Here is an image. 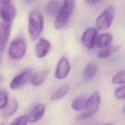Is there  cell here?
<instances>
[{
  "label": "cell",
  "instance_id": "obj_1",
  "mask_svg": "<svg viewBox=\"0 0 125 125\" xmlns=\"http://www.w3.org/2000/svg\"><path fill=\"white\" fill-rule=\"evenodd\" d=\"M43 27V18L37 10L32 11L28 18V32L32 41L37 39L41 35Z\"/></svg>",
  "mask_w": 125,
  "mask_h": 125
},
{
  "label": "cell",
  "instance_id": "obj_2",
  "mask_svg": "<svg viewBox=\"0 0 125 125\" xmlns=\"http://www.w3.org/2000/svg\"><path fill=\"white\" fill-rule=\"evenodd\" d=\"M75 7V0H64L57 15L55 21L56 29L63 28L68 21Z\"/></svg>",
  "mask_w": 125,
  "mask_h": 125
},
{
  "label": "cell",
  "instance_id": "obj_3",
  "mask_svg": "<svg viewBox=\"0 0 125 125\" xmlns=\"http://www.w3.org/2000/svg\"><path fill=\"white\" fill-rule=\"evenodd\" d=\"M101 104V95L99 91H95L87 99L85 108L76 118L77 120H83L89 118L98 111Z\"/></svg>",
  "mask_w": 125,
  "mask_h": 125
},
{
  "label": "cell",
  "instance_id": "obj_4",
  "mask_svg": "<svg viewBox=\"0 0 125 125\" xmlns=\"http://www.w3.org/2000/svg\"><path fill=\"white\" fill-rule=\"evenodd\" d=\"M114 10L112 6L105 8L98 17L95 22L96 27L101 30L107 29L111 25L114 17Z\"/></svg>",
  "mask_w": 125,
  "mask_h": 125
},
{
  "label": "cell",
  "instance_id": "obj_5",
  "mask_svg": "<svg viewBox=\"0 0 125 125\" xmlns=\"http://www.w3.org/2000/svg\"><path fill=\"white\" fill-rule=\"evenodd\" d=\"M25 51V41L21 38H17L11 42L8 49V54L11 59L18 60L24 55Z\"/></svg>",
  "mask_w": 125,
  "mask_h": 125
},
{
  "label": "cell",
  "instance_id": "obj_6",
  "mask_svg": "<svg viewBox=\"0 0 125 125\" xmlns=\"http://www.w3.org/2000/svg\"><path fill=\"white\" fill-rule=\"evenodd\" d=\"M97 29L94 27L88 28L83 33L81 42L83 45L88 49L93 48L98 38Z\"/></svg>",
  "mask_w": 125,
  "mask_h": 125
},
{
  "label": "cell",
  "instance_id": "obj_7",
  "mask_svg": "<svg viewBox=\"0 0 125 125\" xmlns=\"http://www.w3.org/2000/svg\"><path fill=\"white\" fill-rule=\"evenodd\" d=\"M17 15L14 5L8 3L0 6V17L4 21L12 22Z\"/></svg>",
  "mask_w": 125,
  "mask_h": 125
},
{
  "label": "cell",
  "instance_id": "obj_8",
  "mask_svg": "<svg viewBox=\"0 0 125 125\" xmlns=\"http://www.w3.org/2000/svg\"><path fill=\"white\" fill-rule=\"evenodd\" d=\"M12 26V22L0 23V50L3 51L8 42Z\"/></svg>",
  "mask_w": 125,
  "mask_h": 125
},
{
  "label": "cell",
  "instance_id": "obj_9",
  "mask_svg": "<svg viewBox=\"0 0 125 125\" xmlns=\"http://www.w3.org/2000/svg\"><path fill=\"white\" fill-rule=\"evenodd\" d=\"M71 65L68 60L65 57H62L59 62L55 71V76L58 79H63L68 74Z\"/></svg>",
  "mask_w": 125,
  "mask_h": 125
},
{
  "label": "cell",
  "instance_id": "obj_10",
  "mask_svg": "<svg viewBox=\"0 0 125 125\" xmlns=\"http://www.w3.org/2000/svg\"><path fill=\"white\" fill-rule=\"evenodd\" d=\"M31 77V71L26 70L16 76L10 82L9 86L12 89H17L27 83Z\"/></svg>",
  "mask_w": 125,
  "mask_h": 125
},
{
  "label": "cell",
  "instance_id": "obj_11",
  "mask_svg": "<svg viewBox=\"0 0 125 125\" xmlns=\"http://www.w3.org/2000/svg\"><path fill=\"white\" fill-rule=\"evenodd\" d=\"M45 105L43 104L36 105L29 112L28 116V122L31 123H35L40 120L44 114Z\"/></svg>",
  "mask_w": 125,
  "mask_h": 125
},
{
  "label": "cell",
  "instance_id": "obj_12",
  "mask_svg": "<svg viewBox=\"0 0 125 125\" xmlns=\"http://www.w3.org/2000/svg\"><path fill=\"white\" fill-rule=\"evenodd\" d=\"M50 48V43L47 40L41 38L35 46V52L37 57L43 58L49 52Z\"/></svg>",
  "mask_w": 125,
  "mask_h": 125
},
{
  "label": "cell",
  "instance_id": "obj_13",
  "mask_svg": "<svg viewBox=\"0 0 125 125\" xmlns=\"http://www.w3.org/2000/svg\"><path fill=\"white\" fill-rule=\"evenodd\" d=\"M62 4L60 0H51L46 5L45 11L50 16L57 15Z\"/></svg>",
  "mask_w": 125,
  "mask_h": 125
},
{
  "label": "cell",
  "instance_id": "obj_14",
  "mask_svg": "<svg viewBox=\"0 0 125 125\" xmlns=\"http://www.w3.org/2000/svg\"><path fill=\"white\" fill-rule=\"evenodd\" d=\"M98 70L97 64L94 62L88 63L85 67L83 72L82 77L84 81L91 80L96 76Z\"/></svg>",
  "mask_w": 125,
  "mask_h": 125
},
{
  "label": "cell",
  "instance_id": "obj_15",
  "mask_svg": "<svg viewBox=\"0 0 125 125\" xmlns=\"http://www.w3.org/2000/svg\"><path fill=\"white\" fill-rule=\"evenodd\" d=\"M113 36L109 33L101 34L97 39L96 44L99 48H104L110 45L112 41Z\"/></svg>",
  "mask_w": 125,
  "mask_h": 125
},
{
  "label": "cell",
  "instance_id": "obj_16",
  "mask_svg": "<svg viewBox=\"0 0 125 125\" xmlns=\"http://www.w3.org/2000/svg\"><path fill=\"white\" fill-rule=\"evenodd\" d=\"M48 72L45 70H40L35 73L30 79V83L32 85L37 86L42 83L46 79Z\"/></svg>",
  "mask_w": 125,
  "mask_h": 125
},
{
  "label": "cell",
  "instance_id": "obj_17",
  "mask_svg": "<svg viewBox=\"0 0 125 125\" xmlns=\"http://www.w3.org/2000/svg\"><path fill=\"white\" fill-rule=\"evenodd\" d=\"M121 48L119 45H109L106 47L103 48L97 54V56L99 58H105L112 55L114 53L118 51Z\"/></svg>",
  "mask_w": 125,
  "mask_h": 125
},
{
  "label": "cell",
  "instance_id": "obj_18",
  "mask_svg": "<svg viewBox=\"0 0 125 125\" xmlns=\"http://www.w3.org/2000/svg\"><path fill=\"white\" fill-rule=\"evenodd\" d=\"M18 106L19 104L17 101L16 99H13L2 112L1 116L2 117H7L12 115L17 110Z\"/></svg>",
  "mask_w": 125,
  "mask_h": 125
},
{
  "label": "cell",
  "instance_id": "obj_19",
  "mask_svg": "<svg viewBox=\"0 0 125 125\" xmlns=\"http://www.w3.org/2000/svg\"><path fill=\"white\" fill-rule=\"evenodd\" d=\"M87 99L84 96H79L74 99L71 104V107L75 110H84L85 108Z\"/></svg>",
  "mask_w": 125,
  "mask_h": 125
},
{
  "label": "cell",
  "instance_id": "obj_20",
  "mask_svg": "<svg viewBox=\"0 0 125 125\" xmlns=\"http://www.w3.org/2000/svg\"><path fill=\"white\" fill-rule=\"evenodd\" d=\"M69 86L67 84H64L57 90L51 96V99L53 101L60 99L65 96L68 92Z\"/></svg>",
  "mask_w": 125,
  "mask_h": 125
},
{
  "label": "cell",
  "instance_id": "obj_21",
  "mask_svg": "<svg viewBox=\"0 0 125 125\" xmlns=\"http://www.w3.org/2000/svg\"><path fill=\"white\" fill-rule=\"evenodd\" d=\"M112 83L114 84L125 83V70H122L116 74L112 78Z\"/></svg>",
  "mask_w": 125,
  "mask_h": 125
},
{
  "label": "cell",
  "instance_id": "obj_22",
  "mask_svg": "<svg viewBox=\"0 0 125 125\" xmlns=\"http://www.w3.org/2000/svg\"><path fill=\"white\" fill-rule=\"evenodd\" d=\"M8 101V95L4 90H0V109L6 107Z\"/></svg>",
  "mask_w": 125,
  "mask_h": 125
},
{
  "label": "cell",
  "instance_id": "obj_23",
  "mask_svg": "<svg viewBox=\"0 0 125 125\" xmlns=\"http://www.w3.org/2000/svg\"><path fill=\"white\" fill-rule=\"evenodd\" d=\"M28 121V116L26 115H23L19 116V117L15 119L12 122V123H11V125H25L27 124Z\"/></svg>",
  "mask_w": 125,
  "mask_h": 125
},
{
  "label": "cell",
  "instance_id": "obj_24",
  "mask_svg": "<svg viewBox=\"0 0 125 125\" xmlns=\"http://www.w3.org/2000/svg\"><path fill=\"white\" fill-rule=\"evenodd\" d=\"M115 97L119 99H125V86L120 87L116 89L115 91Z\"/></svg>",
  "mask_w": 125,
  "mask_h": 125
},
{
  "label": "cell",
  "instance_id": "obj_25",
  "mask_svg": "<svg viewBox=\"0 0 125 125\" xmlns=\"http://www.w3.org/2000/svg\"><path fill=\"white\" fill-rule=\"evenodd\" d=\"M87 3L89 4H96L98 3L101 0H85Z\"/></svg>",
  "mask_w": 125,
  "mask_h": 125
},
{
  "label": "cell",
  "instance_id": "obj_26",
  "mask_svg": "<svg viewBox=\"0 0 125 125\" xmlns=\"http://www.w3.org/2000/svg\"><path fill=\"white\" fill-rule=\"evenodd\" d=\"M11 1V0H0V3L1 4H6V3H9V2Z\"/></svg>",
  "mask_w": 125,
  "mask_h": 125
},
{
  "label": "cell",
  "instance_id": "obj_27",
  "mask_svg": "<svg viewBox=\"0 0 125 125\" xmlns=\"http://www.w3.org/2000/svg\"><path fill=\"white\" fill-rule=\"evenodd\" d=\"M23 0L24 2H25L26 3H30L34 1V0Z\"/></svg>",
  "mask_w": 125,
  "mask_h": 125
},
{
  "label": "cell",
  "instance_id": "obj_28",
  "mask_svg": "<svg viewBox=\"0 0 125 125\" xmlns=\"http://www.w3.org/2000/svg\"><path fill=\"white\" fill-rule=\"evenodd\" d=\"M1 79H2V78H1V77L0 76V83L1 81Z\"/></svg>",
  "mask_w": 125,
  "mask_h": 125
},
{
  "label": "cell",
  "instance_id": "obj_29",
  "mask_svg": "<svg viewBox=\"0 0 125 125\" xmlns=\"http://www.w3.org/2000/svg\"><path fill=\"white\" fill-rule=\"evenodd\" d=\"M0 59H1V58H0V60H1Z\"/></svg>",
  "mask_w": 125,
  "mask_h": 125
},
{
  "label": "cell",
  "instance_id": "obj_30",
  "mask_svg": "<svg viewBox=\"0 0 125 125\" xmlns=\"http://www.w3.org/2000/svg\"><path fill=\"white\" fill-rule=\"evenodd\" d=\"M124 111L125 112V109H124Z\"/></svg>",
  "mask_w": 125,
  "mask_h": 125
}]
</instances>
